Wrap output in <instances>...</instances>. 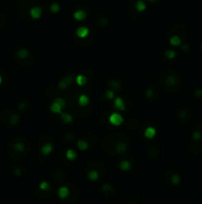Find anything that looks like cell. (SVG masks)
Segmentation results:
<instances>
[{
    "label": "cell",
    "mask_w": 202,
    "mask_h": 204,
    "mask_svg": "<svg viewBox=\"0 0 202 204\" xmlns=\"http://www.w3.org/2000/svg\"><path fill=\"white\" fill-rule=\"evenodd\" d=\"M109 121H110V122L113 126H120V124H122L124 119H123V116H120L119 114L114 113L109 116Z\"/></svg>",
    "instance_id": "6da1fadb"
},
{
    "label": "cell",
    "mask_w": 202,
    "mask_h": 204,
    "mask_svg": "<svg viewBox=\"0 0 202 204\" xmlns=\"http://www.w3.org/2000/svg\"><path fill=\"white\" fill-rule=\"evenodd\" d=\"M72 82V75H69L67 76L65 78L62 79V81L59 83V90H64L67 89V87L69 86V84Z\"/></svg>",
    "instance_id": "7a4b0ae2"
},
{
    "label": "cell",
    "mask_w": 202,
    "mask_h": 204,
    "mask_svg": "<svg viewBox=\"0 0 202 204\" xmlns=\"http://www.w3.org/2000/svg\"><path fill=\"white\" fill-rule=\"evenodd\" d=\"M30 15H31V17L34 18V19L40 18L41 15H42V9H41V7H39V6L33 7L32 9L30 10Z\"/></svg>",
    "instance_id": "3957f363"
},
{
    "label": "cell",
    "mask_w": 202,
    "mask_h": 204,
    "mask_svg": "<svg viewBox=\"0 0 202 204\" xmlns=\"http://www.w3.org/2000/svg\"><path fill=\"white\" fill-rule=\"evenodd\" d=\"M58 195H59V198H62V199L67 198L69 195V188H67V186H62L61 188L59 189Z\"/></svg>",
    "instance_id": "277c9868"
},
{
    "label": "cell",
    "mask_w": 202,
    "mask_h": 204,
    "mask_svg": "<svg viewBox=\"0 0 202 204\" xmlns=\"http://www.w3.org/2000/svg\"><path fill=\"white\" fill-rule=\"evenodd\" d=\"M89 33V30L86 28V27H80L77 30H76V35H77L80 38H85Z\"/></svg>",
    "instance_id": "5b68a950"
},
{
    "label": "cell",
    "mask_w": 202,
    "mask_h": 204,
    "mask_svg": "<svg viewBox=\"0 0 202 204\" xmlns=\"http://www.w3.org/2000/svg\"><path fill=\"white\" fill-rule=\"evenodd\" d=\"M155 127H147L146 130H145V137L147 138H153L155 135Z\"/></svg>",
    "instance_id": "8992f818"
},
{
    "label": "cell",
    "mask_w": 202,
    "mask_h": 204,
    "mask_svg": "<svg viewBox=\"0 0 202 204\" xmlns=\"http://www.w3.org/2000/svg\"><path fill=\"white\" fill-rule=\"evenodd\" d=\"M115 149H116V151L118 152V153H123V152H125L127 150V145L125 143L120 141V143H118L116 145Z\"/></svg>",
    "instance_id": "52a82bcc"
},
{
    "label": "cell",
    "mask_w": 202,
    "mask_h": 204,
    "mask_svg": "<svg viewBox=\"0 0 202 204\" xmlns=\"http://www.w3.org/2000/svg\"><path fill=\"white\" fill-rule=\"evenodd\" d=\"M73 17L78 21H82L83 19H85V17H86V13L84 12L83 10H77V11L74 12Z\"/></svg>",
    "instance_id": "ba28073f"
},
{
    "label": "cell",
    "mask_w": 202,
    "mask_h": 204,
    "mask_svg": "<svg viewBox=\"0 0 202 204\" xmlns=\"http://www.w3.org/2000/svg\"><path fill=\"white\" fill-rule=\"evenodd\" d=\"M42 153L44 154V156H47V154L49 153H51L52 150H53V145L52 143H46V145H43V148H42Z\"/></svg>",
    "instance_id": "9c48e42d"
},
{
    "label": "cell",
    "mask_w": 202,
    "mask_h": 204,
    "mask_svg": "<svg viewBox=\"0 0 202 204\" xmlns=\"http://www.w3.org/2000/svg\"><path fill=\"white\" fill-rule=\"evenodd\" d=\"M62 107L61 105L59 104L58 102H54L53 104H52V106H51V111H53V113H54V114H59V113H62Z\"/></svg>",
    "instance_id": "30bf717a"
},
{
    "label": "cell",
    "mask_w": 202,
    "mask_h": 204,
    "mask_svg": "<svg viewBox=\"0 0 202 204\" xmlns=\"http://www.w3.org/2000/svg\"><path fill=\"white\" fill-rule=\"evenodd\" d=\"M14 150L16 152H18V153H22V152H24L26 150V148H25V145H24L23 143H21V141H19V143H16L14 145Z\"/></svg>",
    "instance_id": "8fae6325"
},
{
    "label": "cell",
    "mask_w": 202,
    "mask_h": 204,
    "mask_svg": "<svg viewBox=\"0 0 202 204\" xmlns=\"http://www.w3.org/2000/svg\"><path fill=\"white\" fill-rule=\"evenodd\" d=\"M115 107L120 111H124L125 110V103L121 98H116L115 100Z\"/></svg>",
    "instance_id": "7c38bea8"
},
{
    "label": "cell",
    "mask_w": 202,
    "mask_h": 204,
    "mask_svg": "<svg viewBox=\"0 0 202 204\" xmlns=\"http://www.w3.org/2000/svg\"><path fill=\"white\" fill-rule=\"evenodd\" d=\"M165 83L168 87H173L176 84V79L174 78L173 76H168V77L165 79Z\"/></svg>",
    "instance_id": "4fadbf2b"
},
{
    "label": "cell",
    "mask_w": 202,
    "mask_h": 204,
    "mask_svg": "<svg viewBox=\"0 0 202 204\" xmlns=\"http://www.w3.org/2000/svg\"><path fill=\"white\" fill-rule=\"evenodd\" d=\"M78 103H80V106H82V107H85V106L88 105V103H89L88 97L85 96V95H81V96L78 98Z\"/></svg>",
    "instance_id": "5bb4252c"
},
{
    "label": "cell",
    "mask_w": 202,
    "mask_h": 204,
    "mask_svg": "<svg viewBox=\"0 0 202 204\" xmlns=\"http://www.w3.org/2000/svg\"><path fill=\"white\" fill-rule=\"evenodd\" d=\"M86 82H87V79H86L85 76L78 75L77 77H76V83H77L78 86H80V87L84 86L86 84Z\"/></svg>",
    "instance_id": "9a60e30c"
},
{
    "label": "cell",
    "mask_w": 202,
    "mask_h": 204,
    "mask_svg": "<svg viewBox=\"0 0 202 204\" xmlns=\"http://www.w3.org/2000/svg\"><path fill=\"white\" fill-rule=\"evenodd\" d=\"M119 167L121 170H128L131 168V163L128 161V160H122L121 162L119 163Z\"/></svg>",
    "instance_id": "2e32d148"
},
{
    "label": "cell",
    "mask_w": 202,
    "mask_h": 204,
    "mask_svg": "<svg viewBox=\"0 0 202 204\" xmlns=\"http://www.w3.org/2000/svg\"><path fill=\"white\" fill-rule=\"evenodd\" d=\"M170 45H173V46H179L181 44V39L179 38L178 36H173L170 39Z\"/></svg>",
    "instance_id": "e0dca14e"
},
{
    "label": "cell",
    "mask_w": 202,
    "mask_h": 204,
    "mask_svg": "<svg viewBox=\"0 0 202 204\" xmlns=\"http://www.w3.org/2000/svg\"><path fill=\"white\" fill-rule=\"evenodd\" d=\"M136 9L140 12L144 11V10L146 9V3H145L143 0H138L137 3H136Z\"/></svg>",
    "instance_id": "ac0fdd59"
},
{
    "label": "cell",
    "mask_w": 202,
    "mask_h": 204,
    "mask_svg": "<svg viewBox=\"0 0 202 204\" xmlns=\"http://www.w3.org/2000/svg\"><path fill=\"white\" fill-rule=\"evenodd\" d=\"M98 173H97V171H95V170H91V171H89L88 172V174H87V177H88L89 180H91V181H95V180H97L98 179Z\"/></svg>",
    "instance_id": "d6986e66"
},
{
    "label": "cell",
    "mask_w": 202,
    "mask_h": 204,
    "mask_svg": "<svg viewBox=\"0 0 202 204\" xmlns=\"http://www.w3.org/2000/svg\"><path fill=\"white\" fill-rule=\"evenodd\" d=\"M30 55L29 54V51L27 50V49H20V50L18 51V56H19V58H21V59H25L27 58Z\"/></svg>",
    "instance_id": "ffe728a7"
},
{
    "label": "cell",
    "mask_w": 202,
    "mask_h": 204,
    "mask_svg": "<svg viewBox=\"0 0 202 204\" xmlns=\"http://www.w3.org/2000/svg\"><path fill=\"white\" fill-rule=\"evenodd\" d=\"M77 148L80 149V150H86L87 148H88V143H86L85 140H78L77 141Z\"/></svg>",
    "instance_id": "44dd1931"
},
{
    "label": "cell",
    "mask_w": 202,
    "mask_h": 204,
    "mask_svg": "<svg viewBox=\"0 0 202 204\" xmlns=\"http://www.w3.org/2000/svg\"><path fill=\"white\" fill-rule=\"evenodd\" d=\"M76 156H77V154H76L75 151H73L72 149H69V150L67 151V157L70 160H73L76 158Z\"/></svg>",
    "instance_id": "7402d4cb"
},
{
    "label": "cell",
    "mask_w": 202,
    "mask_h": 204,
    "mask_svg": "<svg viewBox=\"0 0 202 204\" xmlns=\"http://www.w3.org/2000/svg\"><path fill=\"white\" fill-rule=\"evenodd\" d=\"M62 121L64 122H67V124H69V122H72V116L69 115V114H62Z\"/></svg>",
    "instance_id": "603a6c76"
},
{
    "label": "cell",
    "mask_w": 202,
    "mask_h": 204,
    "mask_svg": "<svg viewBox=\"0 0 202 204\" xmlns=\"http://www.w3.org/2000/svg\"><path fill=\"white\" fill-rule=\"evenodd\" d=\"M40 188L41 190H43V191H48V190H50L51 186H50V184H49V182L43 181L42 183L40 184Z\"/></svg>",
    "instance_id": "cb8c5ba5"
},
{
    "label": "cell",
    "mask_w": 202,
    "mask_h": 204,
    "mask_svg": "<svg viewBox=\"0 0 202 204\" xmlns=\"http://www.w3.org/2000/svg\"><path fill=\"white\" fill-rule=\"evenodd\" d=\"M51 11L53 13H58L59 11V5L58 3H53L51 5Z\"/></svg>",
    "instance_id": "d4e9b609"
},
{
    "label": "cell",
    "mask_w": 202,
    "mask_h": 204,
    "mask_svg": "<svg viewBox=\"0 0 202 204\" xmlns=\"http://www.w3.org/2000/svg\"><path fill=\"white\" fill-rule=\"evenodd\" d=\"M102 190L104 192H107V193H109V192H111L112 190H113V188H112V186L110 185V184H108V183H105L104 185L102 186Z\"/></svg>",
    "instance_id": "484cf974"
},
{
    "label": "cell",
    "mask_w": 202,
    "mask_h": 204,
    "mask_svg": "<svg viewBox=\"0 0 202 204\" xmlns=\"http://www.w3.org/2000/svg\"><path fill=\"white\" fill-rule=\"evenodd\" d=\"M109 85H110L111 88H112V89H114V90H117V89H119V88H120V84H119L117 81H115V80L111 81Z\"/></svg>",
    "instance_id": "4316f807"
},
{
    "label": "cell",
    "mask_w": 202,
    "mask_h": 204,
    "mask_svg": "<svg viewBox=\"0 0 202 204\" xmlns=\"http://www.w3.org/2000/svg\"><path fill=\"white\" fill-rule=\"evenodd\" d=\"M19 122V116L18 115H13L10 118V124H16Z\"/></svg>",
    "instance_id": "83f0119b"
},
{
    "label": "cell",
    "mask_w": 202,
    "mask_h": 204,
    "mask_svg": "<svg viewBox=\"0 0 202 204\" xmlns=\"http://www.w3.org/2000/svg\"><path fill=\"white\" fill-rule=\"evenodd\" d=\"M165 56H166V58H168V59H173L174 58V56H175V52L173 50H166Z\"/></svg>",
    "instance_id": "f1b7e54d"
},
{
    "label": "cell",
    "mask_w": 202,
    "mask_h": 204,
    "mask_svg": "<svg viewBox=\"0 0 202 204\" xmlns=\"http://www.w3.org/2000/svg\"><path fill=\"white\" fill-rule=\"evenodd\" d=\"M171 182H173V184H178L179 182H181V177H179V175H177V174L173 175V177H171Z\"/></svg>",
    "instance_id": "f546056e"
},
{
    "label": "cell",
    "mask_w": 202,
    "mask_h": 204,
    "mask_svg": "<svg viewBox=\"0 0 202 204\" xmlns=\"http://www.w3.org/2000/svg\"><path fill=\"white\" fill-rule=\"evenodd\" d=\"M192 137H193V140H199L202 137V135H201V134L199 132H193Z\"/></svg>",
    "instance_id": "4dcf8cb0"
},
{
    "label": "cell",
    "mask_w": 202,
    "mask_h": 204,
    "mask_svg": "<svg viewBox=\"0 0 202 204\" xmlns=\"http://www.w3.org/2000/svg\"><path fill=\"white\" fill-rule=\"evenodd\" d=\"M105 96L107 99H113L114 98V93L112 91H110V90H108V91L105 92Z\"/></svg>",
    "instance_id": "1f68e13d"
},
{
    "label": "cell",
    "mask_w": 202,
    "mask_h": 204,
    "mask_svg": "<svg viewBox=\"0 0 202 204\" xmlns=\"http://www.w3.org/2000/svg\"><path fill=\"white\" fill-rule=\"evenodd\" d=\"M56 101H57V102L59 103V105L62 106V108H64V106H65V103H64V99H62V98H58V99H57Z\"/></svg>",
    "instance_id": "d6a6232c"
},
{
    "label": "cell",
    "mask_w": 202,
    "mask_h": 204,
    "mask_svg": "<svg viewBox=\"0 0 202 204\" xmlns=\"http://www.w3.org/2000/svg\"><path fill=\"white\" fill-rule=\"evenodd\" d=\"M195 96L196 97H202V91H200V90H197V91L195 92Z\"/></svg>",
    "instance_id": "836d02e7"
},
{
    "label": "cell",
    "mask_w": 202,
    "mask_h": 204,
    "mask_svg": "<svg viewBox=\"0 0 202 204\" xmlns=\"http://www.w3.org/2000/svg\"><path fill=\"white\" fill-rule=\"evenodd\" d=\"M153 96V91L152 89L147 90V97H152Z\"/></svg>",
    "instance_id": "e575fe53"
},
{
    "label": "cell",
    "mask_w": 202,
    "mask_h": 204,
    "mask_svg": "<svg viewBox=\"0 0 202 204\" xmlns=\"http://www.w3.org/2000/svg\"><path fill=\"white\" fill-rule=\"evenodd\" d=\"M188 48H189V46H187V45H184L183 47H182V49H183V50H187Z\"/></svg>",
    "instance_id": "d590c367"
},
{
    "label": "cell",
    "mask_w": 202,
    "mask_h": 204,
    "mask_svg": "<svg viewBox=\"0 0 202 204\" xmlns=\"http://www.w3.org/2000/svg\"><path fill=\"white\" fill-rule=\"evenodd\" d=\"M1 82H2V79H1V77H0V84H1Z\"/></svg>",
    "instance_id": "8d00e7d4"
},
{
    "label": "cell",
    "mask_w": 202,
    "mask_h": 204,
    "mask_svg": "<svg viewBox=\"0 0 202 204\" xmlns=\"http://www.w3.org/2000/svg\"><path fill=\"white\" fill-rule=\"evenodd\" d=\"M150 1H154V0H150Z\"/></svg>",
    "instance_id": "74e56055"
}]
</instances>
